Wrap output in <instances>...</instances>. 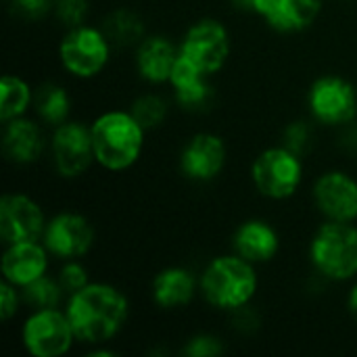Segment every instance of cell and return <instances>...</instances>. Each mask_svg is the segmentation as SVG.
Listing matches in <instances>:
<instances>
[{
	"instance_id": "obj_1",
	"label": "cell",
	"mask_w": 357,
	"mask_h": 357,
	"mask_svg": "<svg viewBox=\"0 0 357 357\" xmlns=\"http://www.w3.org/2000/svg\"><path fill=\"white\" fill-rule=\"evenodd\" d=\"M65 312L77 337L86 347L109 345L121 335L130 320L128 295L111 282L92 280L67 297Z\"/></svg>"
},
{
	"instance_id": "obj_2",
	"label": "cell",
	"mask_w": 357,
	"mask_h": 357,
	"mask_svg": "<svg viewBox=\"0 0 357 357\" xmlns=\"http://www.w3.org/2000/svg\"><path fill=\"white\" fill-rule=\"evenodd\" d=\"M94 159L105 172H128L134 167L146 144V128L130 109H109L90 121Z\"/></svg>"
},
{
	"instance_id": "obj_3",
	"label": "cell",
	"mask_w": 357,
	"mask_h": 357,
	"mask_svg": "<svg viewBox=\"0 0 357 357\" xmlns=\"http://www.w3.org/2000/svg\"><path fill=\"white\" fill-rule=\"evenodd\" d=\"M199 282L203 301L226 314L253 303L259 291L257 266L234 251L207 261L199 274Z\"/></svg>"
},
{
	"instance_id": "obj_4",
	"label": "cell",
	"mask_w": 357,
	"mask_h": 357,
	"mask_svg": "<svg viewBox=\"0 0 357 357\" xmlns=\"http://www.w3.org/2000/svg\"><path fill=\"white\" fill-rule=\"evenodd\" d=\"M307 255L318 278L328 282L357 280V224L324 220L310 241Z\"/></svg>"
},
{
	"instance_id": "obj_5",
	"label": "cell",
	"mask_w": 357,
	"mask_h": 357,
	"mask_svg": "<svg viewBox=\"0 0 357 357\" xmlns=\"http://www.w3.org/2000/svg\"><path fill=\"white\" fill-rule=\"evenodd\" d=\"M115 46L107 38L100 25L82 23L77 27L65 29L56 54L63 71L75 79H94L98 77L113 54Z\"/></svg>"
},
{
	"instance_id": "obj_6",
	"label": "cell",
	"mask_w": 357,
	"mask_h": 357,
	"mask_svg": "<svg viewBox=\"0 0 357 357\" xmlns=\"http://www.w3.org/2000/svg\"><path fill=\"white\" fill-rule=\"evenodd\" d=\"M251 182L264 199L274 203L289 201L303 184V157L284 144L268 146L251 163Z\"/></svg>"
},
{
	"instance_id": "obj_7",
	"label": "cell",
	"mask_w": 357,
	"mask_h": 357,
	"mask_svg": "<svg viewBox=\"0 0 357 357\" xmlns=\"http://www.w3.org/2000/svg\"><path fill=\"white\" fill-rule=\"evenodd\" d=\"M19 339L29 357H63L77 345L65 307L29 310L21 322Z\"/></svg>"
},
{
	"instance_id": "obj_8",
	"label": "cell",
	"mask_w": 357,
	"mask_h": 357,
	"mask_svg": "<svg viewBox=\"0 0 357 357\" xmlns=\"http://www.w3.org/2000/svg\"><path fill=\"white\" fill-rule=\"evenodd\" d=\"M307 109L314 123L345 128L357 119V88L343 75H322L307 90Z\"/></svg>"
},
{
	"instance_id": "obj_9",
	"label": "cell",
	"mask_w": 357,
	"mask_h": 357,
	"mask_svg": "<svg viewBox=\"0 0 357 357\" xmlns=\"http://www.w3.org/2000/svg\"><path fill=\"white\" fill-rule=\"evenodd\" d=\"M48 155L54 172L65 180H75L84 176L94 159V144L90 123L79 119H67L65 123L50 130Z\"/></svg>"
},
{
	"instance_id": "obj_10",
	"label": "cell",
	"mask_w": 357,
	"mask_h": 357,
	"mask_svg": "<svg viewBox=\"0 0 357 357\" xmlns=\"http://www.w3.org/2000/svg\"><path fill=\"white\" fill-rule=\"evenodd\" d=\"M230 52V31L220 19L213 17H203L195 21L180 40V54L209 75H215L226 67Z\"/></svg>"
},
{
	"instance_id": "obj_11",
	"label": "cell",
	"mask_w": 357,
	"mask_h": 357,
	"mask_svg": "<svg viewBox=\"0 0 357 357\" xmlns=\"http://www.w3.org/2000/svg\"><path fill=\"white\" fill-rule=\"evenodd\" d=\"M94 226L84 213L59 211L48 218L42 243L54 259L69 261L84 259L94 247Z\"/></svg>"
},
{
	"instance_id": "obj_12",
	"label": "cell",
	"mask_w": 357,
	"mask_h": 357,
	"mask_svg": "<svg viewBox=\"0 0 357 357\" xmlns=\"http://www.w3.org/2000/svg\"><path fill=\"white\" fill-rule=\"evenodd\" d=\"M228 163L226 140L213 132L192 134L180 151V174L195 184H209L222 176Z\"/></svg>"
},
{
	"instance_id": "obj_13",
	"label": "cell",
	"mask_w": 357,
	"mask_h": 357,
	"mask_svg": "<svg viewBox=\"0 0 357 357\" xmlns=\"http://www.w3.org/2000/svg\"><path fill=\"white\" fill-rule=\"evenodd\" d=\"M42 205L25 192H4L0 199V238L2 245L42 241L46 230Z\"/></svg>"
},
{
	"instance_id": "obj_14",
	"label": "cell",
	"mask_w": 357,
	"mask_h": 357,
	"mask_svg": "<svg viewBox=\"0 0 357 357\" xmlns=\"http://www.w3.org/2000/svg\"><path fill=\"white\" fill-rule=\"evenodd\" d=\"M316 209L328 222H357V178L345 169L320 174L312 186Z\"/></svg>"
},
{
	"instance_id": "obj_15",
	"label": "cell",
	"mask_w": 357,
	"mask_h": 357,
	"mask_svg": "<svg viewBox=\"0 0 357 357\" xmlns=\"http://www.w3.org/2000/svg\"><path fill=\"white\" fill-rule=\"evenodd\" d=\"M46 126L38 117H17L2 123V155L10 165L27 167L38 163L48 153L50 136H46Z\"/></svg>"
},
{
	"instance_id": "obj_16",
	"label": "cell",
	"mask_w": 357,
	"mask_h": 357,
	"mask_svg": "<svg viewBox=\"0 0 357 357\" xmlns=\"http://www.w3.org/2000/svg\"><path fill=\"white\" fill-rule=\"evenodd\" d=\"M50 253L42 241H25V243H10L4 245L0 257V274L2 280L23 289L33 280L48 274L50 268Z\"/></svg>"
},
{
	"instance_id": "obj_17",
	"label": "cell",
	"mask_w": 357,
	"mask_h": 357,
	"mask_svg": "<svg viewBox=\"0 0 357 357\" xmlns=\"http://www.w3.org/2000/svg\"><path fill=\"white\" fill-rule=\"evenodd\" d=\"M322 13V0H257L253 15L278 33H301Z\"/></svg>"
},
{
	"instance_id": "obj_18",
	"label": "cell",
	"mask_w": 357,
	"mask_h": 357,
	"mask_svg": "<svg viewBox=\"0 0 357 357\" xmlns=\"http://www.w3.org/2000/svg\"><path fill=\"white\" fill-rule=\"evenodd\" d=\"M180 59V44L163 33H149L134 48V65L142 82L151 86L169 84L172 71Z\"/></svg>"
},
{
	"instance_id": "obj_19",
	"label": "cell",
	"mask_w": 357,
	"mask_h": 357,
	"mask_svg": "<svg viewBox=\"0 0 357 357\" xmlns=\"http://www.w3.org/2000/svg\"><path fill=\"white\" fill-rule=\"evenodd\" d=\"M169 88L174 94V100L190 113H201L211 107L215 98V88L211 84V75L199 69L195 63L184 59L180 54L172 77H169Z\"/></svg>"
},
{
	"instance_id": "obj_20",
	"label": "cell",
	"mask_w": 357,
	"mask_h": 357,
	"mask_svg": "<svg viewBox=\"0 0 357 357\" xmlns=\"http://www.w3.org/2000/svg\"><path fill=\"white\" fill-rule=\"evenodd\" d=\"M197 295H201L199 274L184 266H167L159 270L151 282V299L165 312L190 305Z\"/></svg>"
},
{
	"instance_id": "obj_21",
	"label": "cell",
	"mask_w": 357,
	"mask_h": 357,
	"mask_svg": "<svg viewBox=\"0 0 357 357\" xmlns=\"http://www.w3.org/2000/svg\"><path fill=\"white\" fill-rule=\"evenodd\" d=\"M280 245L282 243L278 230L261 218H249L241 222L232 234V251L255 266H264L276 259Z\"/></svg>"
},
{
	"instance_id": "obj_22",
	"label": "cell",
	"mask_w": 357,
	"mask_h": 357,
	"mask_svg": "<svg viewBox=\"0 0 357 357\" xmlns=\"http://www.w3.org/2000/svg\"><path fill=\"white\" fill-rule=\"evenodd\" d=\"M71 94L63 84L44 82L36 88L33 113L48 130L71 119Z\"/></svg>"
},
{
	"instance_id": "obj_23",
	"label": "cell",
	"mask_w": 357,
	"mask_h": 357,
	"mask_svg": "<svg viewBox=\"0 0 357 357\" xmlns=\"http://www.w3.org/2000/svg\"><path fill=\"white\" fill-rule=\"evenodd\" d=\"M100 27L115 48H136L149 36L144 19L132 8L111 10Z\"/></svg>"
},
{
	"instance_id": "obj_24",
	"label": "cell",
	"mask_w": 357,
	"mask_h": 357,
	"mask_svg": "<svg viewBox=\"0 0 357 357\" xmlns=\"http://www.w3.org/2000/svg\"><path fill=\"white\" fill-rule=\"evenodd\" d=\"M33 94L29 82L17 73H4L0 79V121L23 117L33 109Z\"/></svg>"
},
{
	"instance_id": "obj_25",
	"label": "cell",
	"mask_w": 357,
	"mask_h": 357,
	"mask_svg": "<svg viewBox=\"0 0 357 357\" xmlns=\"http://www.w3.org/2000/svg\"><path fill=\"white\" fill-rule=\"evenodd\" d=\"M23 307L27 310H48V307H65L67 293L63 291L56 276H42L33 280L31 284L19 289Z\"/></svg>"
},
{
	"instance_id": "obj_26",
	"label": "cell",
	"mask_w": 357,
	"mask_h": 357,
	"mask_svg": "<svg viewBox=\"0 0 357 357\" xmlns=\"http://www.w3.org/2000/svg\"><path fill=\"white\" fill-rule=\"evenodd\" d=\"M130 111L146 128V132H155L169 117V100L163 94L146 92V94H140L138 98H134V102L130 105Z\"/></svg>"
},
{
	"instance_id": "obj_27",
	"label": "cell",
	"mask_w": 357,
	"mask_h": 357,
	"mask_svg": "<svg viewBox=\"0 0 357 357\" xmlns=\"http://www.w3.org/2000/svg\"><path fill=\"white\" fill-rule=\"evenodd\" d=\"M314 119L307 121V119H295L291 121L284 132H282V140L280 144H284L287 149H291L293 153H297L299 157H307L314 149Z\"/></svg>"
},
{
	"instance_id": "obj_28",
	"label": "cell",
	"mask_w": 357,
	"mask_h": 357,
	"mask_svg": "<svg viewBox=\"0 0 357 357\" xmlns=\"http://www.w3.org/2000/svg\"><path fill=\"white\" fill-rule=\"evenodd\" d=\"M226 354V345L218 335L197 333L182 347V356L186 357H220Z\"/></svg>"
},
{
	"instance_id": "obj_29",
	"label": "cell",
	"mask_w": 357,
	"mask_h": 357,
	"mask_svg": "<svg viewBox=\"0 0 357 357\" xmlns=\"http://www.w3.org/2000/svg\"><path fill=\"white\" fill-rule=\"evenodd\" d=\"M56 280L61 282L63 291L69 295L77 293L79 289H84L90 280V272L88 268L82 264V259H69V261H63V266L59 268L56 272Z\"/></svg>"
},
{
	"instance_id": "obj_30",
	"label": "cell",
	"mask_w": 357,
	"mask_h": 357,
	"mask_svg": "<svg viewBox=\"0 0 357 357\" xmlns=\"http://www.w3.org/2000/svg\"><path fill=\"white\" fill-rule=\"evenodd\" d=\"M88 10H90L88 0H56L54 2V10H52V17L65 29H71V27H77V25L86 23Z\"/></svg>"
},
{
	"instance_id": "obj_31",
	"label": "cell",
	"mask_w": 357,
	"mask_h": 357,
	"mask_svg": "<svg viewBox=\"0 0 357 357\" xmlns=\"http://www.w3.org/2000/svg\"><path fill=\"white\" fill-rule=\"evenodd\" d=\"M10 13L23 21H42L54 10L56 0H4Z\"/></svg>"
},
{
	"instance_id": "obj_32",
	"label": "cell",
	"mask_w": 357,
	"mask_h": 357,
	"mask_svg": "<svg viewBox=\"0 0 357 357\" xmlns=\"http://www.w3.org/2000/svg\"><path fill=\"white\" fill-rule=\"evenodd\" d=\"M21 307H23L21 291H19L15 284L2 280V282H0V320H2L4 324H8V322L19 314Z\"/></svg>"
},
{
	"instance_id": "obj_33",
	"label": "cell",
	"mask_w": 357,
	"mask_h": 357,
	"mask_svg": "<svg viewBox=\"0 0 357 357\" xmlns=\"http://www.w3.org/2000/svg\"><path fill=\"white\" fill-rule=\"evenodd\" d=\"M230 316V322H232V328L243 333V335H251L259 328L261 324V318L257 314V310L253 307V303L245 305V307H238L234 312L228 314Z\"/></svg>"
},
{
	"instance_id": "obj_34",
	"label": "cell",
	"mask_w": 357,
	"mask_h": 357,
	"mask_svg": "<svg viewBox=\"0 0 357 357\" xmlns=\"http://www.w3.org/2000/svg\"><path fill=\"white\" fill-rule=\"evenodd\" d=\"M347 307H349L351 318L357 322V280H354V284L347 293Z\"/></svg>"
},
{
	"instance_id": "obj_35",
	"label": "cell",
	"mask_w": 357,
	"mask_h": 357,
	"mask_svg": "<svg viewBox=\"0 0 357 357\" xmlns=\"http://www.w3.org/2000/svg\"><path fill=\"white\" fill-rule=\"evenodd\" d=\"M230 2H232V6H234L236 10H241V13H251V15H253L255 2H257V0H230Z\"/></svg>"
}]
</instances>
